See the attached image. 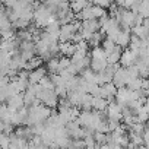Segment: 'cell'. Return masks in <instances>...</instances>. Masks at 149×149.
Listing matches in <instances>:
<instances>
[{
	"mask_svg": "<svg viewBox=\"0 0 149 149\" xmlns=\"http://www.w3.org/2000/svg\"><path fill=\"white\" fill-rule=\"evenodd\" d=\"M91 12H92V18L94 19H100L102 16H107V12L102 6H98V5H92L91 3Z\"/></svg>",
	"mask_w": 149,
	"mask_h": 149,
	"instance_id": "44dd1931",
	"label": "cell"
},
{
	"mask_svg": "<svg viewBox=\"0 0 149 149\" xmlns=\"http://www.w3.org/2000/svg\"><path fill=\"white\" fill-rule=\"evenodd\" d=\"M81 28V22L76 21H72L67 24H61L60 26V34H58V41H72L73 35L76 34Z\"/></svg>",
	"mask_w": 149,
	"mask_h": 149,
	"instance_id": "6da1fadb",
	"label": "cell"
},
{
	"mask_svg": "<svg viewBox=\"0 0 149 149\" xmlns=\"http://www.w3.org/2000/svg\"><path fill=\"white\" fill-rule=\"evenodd\" d=\"M137 2H139V0H124L123 8H126V9H132V6H133V5H136Z\"/></svg>",
	"mask_w": 149,
	"mask_h": 149,
	"instance_id": "83f0119b",
	"label": "cell"
},
{
	"mask_svg": "<svg viewBox=\"0 0 149 149\" xmlns=\"http://www.w3.org/2000/svg\"><path fill=\"white\" fill-rule=\"evenodd\" d=\"M42 57L41 56H34L32 58H29L28 61H26V64H25V69L26 70H34V69H37V67H40L41 64H42Z\"/></svg>",
	"mask_w": 149,
	"mask_h": 149,
	"instance_id": "2e32d148",
	"label": "cell"
},
{
	"mask_svg": "<svg viewBox=\"0 0 149 149\" xmlns=\"http://www.w3.org/2000/svg\"><path fill=\"white\" fill-rule=\"evenodd\" d=\"M73 64H74V67H76V70H78V73L81 72H84L85 69H88L89 67V63H91V57H84V58H79V60H76V61H72Z\"/></svg>",
	"mask_w": 149,
	"mask_h": 149,
	"instance_id": "e0dca14e",
	"label": "cell"
},
{
	"mask_svg": "<svg viewBox=\"0 0 149 149\" xmlns=\"http://www.w3.org/2000/svg\"><path fill=\"white\" fill-rule=\"evenodd\" d=\"M101 47L105 50V53H107V54H110V53L117 47V44H116V41H113V40H110V38H105V40L101 42Z\"/></svg>",
	"mask_w": 149,
	"mask_h": 149,
	"instance_id": "d4e9b609",
	"label": "cell"
},
{
	"mask_svg": "<svg viewBox=\"0 0 149 149\" xmlns=\"http://www.w3.org/2000/svg\"><path fill=\"white\" fill-rule=\"evenodd\" d=\"M130 32H133V35H136V37H139V38H146L149 29L145 28L142 24H139V25H134V26L130 29Z\"/></svg>",
	"mask_w": 149,
	"mask_h": 149,
	"instance_id": "ffe728a7",
	"label": "cell"
},
{
	"mask_svg": "<svg viewBox=\"0 0 149 149\" xmlns=\"http://www.w3.org/2000/svg\"><path fill=\"white\" fill-rule=\"evenodd\" d=\"M91 3L89 0H72L70 2V9L73 10V13H78L81 10H84L85 8H88Z\"/></svg>",
	"mask_w": 149,
	"mask_h": 149,
	"instance_id": "5bb4252c",
	"label": "cell"
},
{
	"mask_svg": "<svg viewBox=\"0 0 149 149\" xmlns=\"http://www.w3.org/2000/svg\"><path fill=\"white\" fill-rule=\"evenodd\" d=\"M114 3H116L118 8H123V5H124V0H114Z\"/></svg>",
	"mask_w": 149,
	"mask_h": 149,
	"instance_id": "f1b7e54d",
	"label": "cell"
},
{
	"mask_svg": "<svg viewBox=\"0 0 149 149\" xmlns=\"http://www.w3.org/2000/svg\"><path fill=\"white\" fill-rule=\"evenodd\" d=\"M40 85L42 86V89H54V84H53L51 78H48V76H44L40 81Z\"/></svg>",
	"mask_w": 149,
	"mask_h": 149,
	"instance_id": "484cf974",
	"label": "cell"
},
{
	"mask_svg": "<svg viewBox=\"0 0 149 149\" xmlns=\"http://www.w3.org/2000/svg\"><path fill=\"white\" fill-rule=\"evenodd\" d=\"M130 38H132V34H130V29H126V28H121L117 38H116V44L120 45L121 48H126L129 44H130Z\"/></svg>",
	"mask_w": 149,
	"mask_h": 149,
	"instance_id": "ba28073f",
	"label": "cell"
},
{
	"mask_svg": "<svg viewBox=\"0 0 149 149\" xmlns=\"http://www.w3.org/2000/svg\"><path fill=\"white\" fill-rule=\"evenodd\" d=\"M136 60H137V54L132 48H126L124 51H121V57H120L118 64L123 66V67H129V66L134 64Z\"/></svg>",
	"mask_w": 149,
	"mask_h": 149,
	"instance_id": "5b68a950",
	"label": "cell"
},
{
	"mask_svg": "<svg viewBox=\"0 0 149 149\" xmlns=\"http://www.w3.org/2000/svg\"><path fill=\"white\" fill-rule=\"evenodd\" d=\"M40 101H41L44 105H47V107H50V108L53 110V108H56V107L58 105L60 98L57 97V94H56L54 89H44L42 94L40 95Z\"/></svg>",
	"mask_w": 149,
	"mask_h": 149,
	"instance_id": "3957f363",
	"label": "cell"
},
{
	"mask_svg": "<svg viewBox=\"0 0 149 149\" xmlns=\"http://www.w3.org/2000/svg\"><path fill=\"white\" fill-rule=\"evenodd\" d=\"M74 50H76V44L73 41H61L58 44V51L66 57H72L74 54Z\"/></svg>",
	"mask_w": 149,
	"mask_h": 149,
	"instance_id": "9c48e42d",
	"label": "cell"
},
{
	"mask_svg": "<svg viewBox=\"0 0 149 149\" xmlns=\"http://www.w3.org/2000/svg\"><path fill=\"white\" fill-rule=\"evenodd\" d=\"M47 67L50 73H58L60 72V66H58V58L57 57H51L47 61Z\"/></svg>",
	"mask_w": 149,
	"mask_h": 149,
	"instance_id": "cb8c5ba5",
	"label": "cell"
},
{
	"mask_svg": "<svg viewBox=\"0 0 149 149\" xmlns=\"http://www.w3.org/2000/svg\"><path fill=\"white\" fill-rule=\"evenodd\" d=\"M108 100L107 98H104V97H101V95H98V97H94L92 98V110H95V111H105L107 110V105H108Z\"/></svg>",
	"mask_w": 149,
	"mask_h": 149,
	"instance_id": "7c38bea8",
	"label": "cell"
},
{
	"mask_svg": "<svg viewBox=\"0 0 149 149\" xmlns=\"http://www.w3.org/2000/svg\"><path fill=\"white\" fill-rule=\"evenodd\" d=\"M130 78H132V76L129 74L127 69L123 67V66H118V67L116 69L114 74H113V84H114L117 88H121V86H126V84L129 82Z\"/></svg>",
	"mask_w": 149,
	"mask_h": 149,
	"instance_id": "7a4b0ae2",
	"label": "cell"
},
{
	"mask_svg": "<svg viewBox=\"0 0 149 149\" xmlns=\"http://www.w3.org/2000/svg\"><path fill=\"white\" fill-rule=\"evenodd\" d=\"M108 61L107 58H91V63H89V67L94 70V72H102L105 67H107Z\"/></svg>",
	"mask_w": 149,
	"mask_h": 149,
	"instance_id": "4fadbf2b",
	"label": "cell"
},
{
	"mask_svg": "<svg viewBox=\"0 0 149 149\" xmlns=\"http://www.w3.org/2000/svg\"><path fill=\"white\" fill-rule=\"evenodd\" d=\"M134 13L140 15L143 19L145 18H149V0H139V2L136 5L132 6V9Z\"/></svg>",
	"mask_w": 149,
	"mask_h": 149,
	"instance_id": "8992f818",
	"label": "cell"
},
{
	"mask_svg": "<svg viewBox=\"0 0 149 149\" xmlns=\"http://www.w3.org/2000/svg\"><path fill=\"white\" fill-rule=\"evenodd\" d=\"M107 117L110 120H117V121H121L123 120V105H120L117 101H110L108 105H107Z\"/></svg>",
	"mask_w": 149,
	"mask_h": 149,
	"instance_id": "277c9868",
	"label": "cell"
},
{
	"mask_svg": "<svg viewBox=\"0 0 149 149\" xmlns=\"http://www.w3.org/2000/svg\"><path fill=\"white\" fill-rule=\"evenodd\" d=\"M9 28H13L12 21L9 19L8 13L0 12V32H2V31H6V29H9Z\"/></svg>",
	"mask_w": 149,
	"mask_h": 149,
	"instance_id": "ac0fdd59",
	"label": "cell"
},
{
	"mask_svg": "<svg viewBox=\"0 0 149 149\" xmlns=\"http://www.w3.org/2000/svg\"><path fill=\"white\" fill-rule=\"evenodd\" d=\"M120 57H121V47L117 45L110 54H107V61L108 64H117L120 61Z\"/></svg>",
	"mask_w": 149,
	"mask_h": 149,
	"instance_id": "9a60e30c",
	"label": "cell"
},
{
	"mask_svg": "<svg viewBox=\"0 0 149 149\" xmlns=\"http://www.w3.org/2000/svg\"><path fill=\"white\" fill-rule=\"evenodd\" d=\"M91 58H107V53H105V50H104L101 45H98V47H92Z\"/></svg>",
	"mask_w": 149,
	"mask_h": 149,
	"instance_id": "603a6c76",
	"label": "cell"
},
{
	"mask_svg": "<svg viewBox=\"0 0 149 149\" xmlns=\"http://www.w3.org/2000/svg\"><path fill=\"white\" fill-rule=\"evenodd\" d=\"M101 42H102V32H101V31L94 32V34L89 37V40H88V44H89L91 47H98V45H101Z\"/></svg>",
	"mask_w": 149,
	"mask_h": 149,
	"instance_id": "7402d4cb",
	"label": "cell"
},
{
	"mask_svg": "<svg viewBox=\"0 0 149 149\" xmlns=\"http://www.w3.org/2000/svg\"><path fill=\"white\" fill-rule=\"evenodd\" d=\"M126 86L132 91H140L142 89V78L136 76V78H130L129 82L126 84Z\"/></svg>",
	"mask_w": 149,
	"mask_h": 149,
	"instance_id": "d6986e66",
	"label": "cell"
},
{
	"mask_svg": "<svg viewBox=\"0 0 149 149\" xmlns=\"http://www.w3.org/2000/svg\"><path fill=\"white\" fill-rule=\"evenodd\" d=\"M89 3L98 5V6H102V8H110V5L113 3V0H89Z\"/></svg>",
	"mask_w": 149,
	"mask_h": 149,
	"instance_id": "4316f807",
	"label": "cell"
},
{
	"mask_svg": "<svg viewBox=\"0 0 149 149\" xmlns=\"http://www.w3.org/2000/svg\"><path fill=\"white\" fill-rule=\"evenodd\" d=\"M8 107L12 110V111H16V110H19V108H22L25 104H24V95L22 94H15V95H12L8 101Z\"/></svg>",
	"mask_w": 149,
	"mask_h": 149,
	"instance_id": "8fae6325",
	"label": "cell"
},
{
	"mask_svg": "<svg viewBox=\"0 0 149 149\" xmlns=\"http://www.w3.org/2000/svg\"><path fill=\"white\" fill-rule=\"evenodd\" d=\"M44 76H47V70L40 66V67H37V69H34V70L29 72L28 81H29V84H40V81H41Z\"/></svg>",
	"mask_w": 149,
	"mask_h": 149,
	"instance_id": "30bf717a",
	"label": "cell"
},
{
	"mask_svg": "<svg viewBox=\"0 0 149 149\" xmlns=\"http://www.w3.org/2000/svg\"><path fill=\"white\" fill-rule=\"evenodd\" d=\"M146 123H148V124H149V117H148V120H146Z\"/></svg>",
	"mask_w": 149,
	"mask_h": 149,
	"instance_id": "f546056e",
	"label": "cell"
},
{
	"mask_svg": "<svg viewBox=\"0 0 149 149\" xmlns=\"http://www.w3.org/2000/svg\"><path fill=\"white\" fill-rule=\"evenodd\" d=\"M116 92H117V86L113 84V81L101 85V92H100V95L104 97V98H107L108 101H111V100L116 97Z\"/></svg>",
	"mask_w": 149,
	"mask_h": 149,
	"instance_id": "52a82bcc",
	"label": "cell"
}]
</instances>
